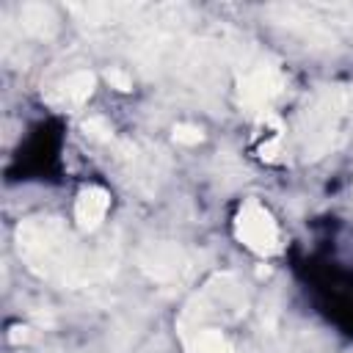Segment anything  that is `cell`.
I'll use <instances>...</instances> for the list:
<instances>
[{"label":"cell","mask_w":353,"mask_h":353,"mask_svg":"<svg viewBox=\"0 0 353 353\" xmlns=\"http://www.w3.org/2000/svg\"><path fill=\"white\" fill-rule=\"evenodd\" d=\"M19 25L25 33H30L36 39H52L58 30V19H55L52 8L44 3H25L19 8Z\"/></svg>","instance_id":"7"},{"label":"cell","mask_w":353,"mask_h":353,"mask_svg":"<svg viewBox=\"0 0 353 353\" xmlns=\"http://www.w3.org/2000/svg\"><path fill=\"white\" fill-rule=\"evenodd\" d=\"M185 345L188 353H234L232 342L218 328H199L193 331V336L185 339Z\"/></svg>","instance_id":"8"},{"label":"cell","mask_w":353,"mask_h":353,"mask_svg":"<svg viewBox=\"0 0 353 353\" xmlns=\"http://www.w3.org/2000/svg\"><path fill=\"white\" fill-rule=\"evenodd\" d=\"M284 88V77L279 74L276 66H254L245 74H240L237 80V102L243 110L262 116L270 110L273 99L281 94Z\"/></svg>","instance_id":"3"},{"label":"cell","mask_w":353,"mask_h":353,"mask_svg":"<svg viewBox=\"0 0 353 353\" xmlns=\"http://www.w3.org/2000/svg\"><path fill=\"white\" fill-rule=\"evenodd\" d=\"M171 138L179 143V146H196V143H201L204 141V132H201V127H196V124H174V130H171Z\"/></svg>","instance_id":"10"},{"label":"cell","mask_w":353,"mask_h":353,"mask_svg":"<svg viewBox=\"0 0 353 353\" xmlns=\"http://www.w3.org/2000/svg\"><path fill=\"white\" fill-rule=\"evenodd\" d=\"M110 207V193L99 185H88L77 193L74 201V223L80 232H97L108 215Z\"/></svg>","instance_id":"6"},{"label":"cell","mask_w":353,"mask_h":353,"mask_svg":"<svg viewBox=\"0 0 353 353\" xmlns=\"http://www.w3.org/2000/svg\"><path fill=\"white\" fill-rule=\"evenodd\" d=\"M234 237L248 251H254L259 256H273L281 251L279 223L256 199H248L240 204V210L234 215Z\"/></svg>","instance_id":"2"},{"label":"cell","mask_w":353,"mask_h":353,"mask_svg":"<svg viewBox=\"0 0 353 353\" xmlns=\"http://www.w3.org/2000/svg\"><path fill=\"white\" fill-rule=\"evenodd\" d=\"M138 268L152 279V281H174L185 273L188 268V254L176 243H149L138 254Z\"/></svg>","instance_id":"4"},{"label":"cell","mask_w":353,"mask_h":353,"mask_svg":"<svg viewBox=\"0 0 353 353\" xmlns=\"http://www.w3.org/2000/svg\"><path fill=\"white\" fill-rule=\"evenodd\" d=\"M17 248L36 276L66 287L105 279L113 270L110 259H105L99 251H88L55 218H28L19 223Z\"/></svg>","instance_id":"1"},{"label":"cell","mask_w":353,"mask_h":353,"mask_svg":"<svg viewBox=\"0 0 353 353\" xmlns=\"http://www.w3.org/2000/svg\"><path fill=\"white\" fill-rule=\"evenodd\" d=\"M8 339H11L14 345L28 342V339H30V328H28V325H14V328H11V334H8Z\"/></svg>","instance_id":"12"},{"label":"cell","mask_w":353,"mask_h":353,"mask_svg":"<svg viewBox=\"0 0 353 353\" xmlns=\"http://www.w3.org/2000/svg\"><path fill=\"white\" fill-rule=\"evenodd\" d=\"M256 273H259V276H268V273H270V268H268V265H259V268H256Z\"/></svg>","instance_id":"13"},{"label":"cell","mask_w":353,"mask_h":353,"mask_svg":"<svg viewBox=\"0 0 353 353\" xmlns=\"http://www.w3.org/2000/svg\"><path fill=\"white\" fill-rule=\"evenodd\" d=\"M94 85H97L94 72L80 69V72L69 74L66 80H61L58 85H52L44 99H47L55 110H72V108H80L83 102H88V97L94 94Z\"/></svg>","instance_id":"5"},{"label":"cell","mask_w":353,"mask_h":353,"mask_svg":"<svg viewBox=\"0 0 353 353\" xmlns=\"http://www.w3.org/2000/svg\"><path fill=\"white\" fill-rule=\"evenodd\" d=\"M83 132H85L88 138H94V141H102V143H110V141H113V127H110L102 116H88V119L83 121Z\"/></svg>","instance_id":"9"},{"label":"cell","mask_w":353,"mask_h":353,"mask_svg":"<svg viewBox=\"0 0 353 353\" xmlns=\"http://www.w3.org/2000/svg\"><path fill=\"white\" fill-rule=\"evenodd\" d=\"M105 80L110 83V88H116V91H121V94L132 91V77H130L124 69H108V72H105Z\"/></svg>","instance_id":"11"}]
</instances>
